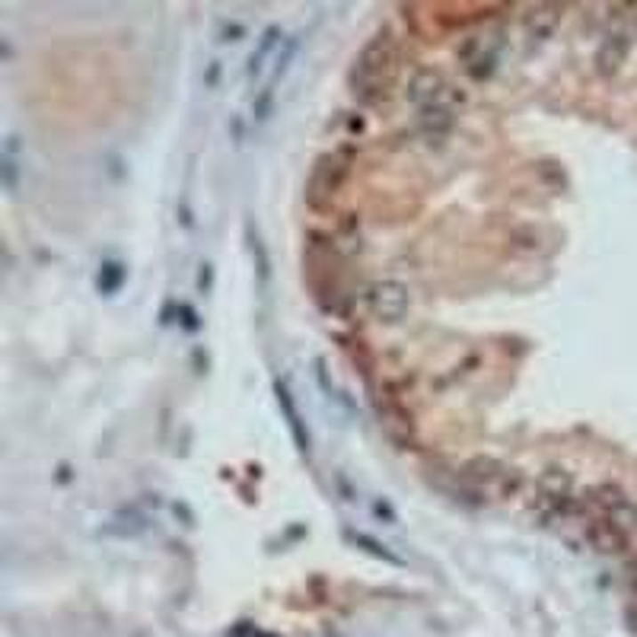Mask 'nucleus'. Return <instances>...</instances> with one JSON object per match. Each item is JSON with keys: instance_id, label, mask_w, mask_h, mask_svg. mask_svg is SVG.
<instances>
[{"instance_id": "nucleus-1", "label": "nucleus", "mask_w": 637, "mask_h": 637, "mask_svg": "<svg viewBox=\"0 0 637 637\" xmlns=\"http://www.w3.org/2000/svg\"><path fill=\"white\" fill-rule=\"evenodd\" d=\"M408 99L417 106V112H421V125H424L431 137L447 134V131L453 128L459 106L465 102L463 93L456 90L447 77H443L440 70H433V68L415 70L411 86H408Z\"/></svg>"}, {"instance_id": "nucleus-2", "label": "nucleus", "mask_w": 637, "mask_h": 637, "mask_svg": "<svg viewBox=\"0 0 637 637\" xmlns=\"http://www.w3.org/2000/svg\"><path fill=\"white\" fill-rule=\"evenodd\" d=\"M392 77H395V42L392 32L380 29L357 54L354 70H351V90H354V96L360 102L373 106V102L389 96Z\"/></svg>"}, {"instance_id": "nucleus-3", "label": "nucleus", "mask_w": 637, "mask_h": 637, "mask_svg": "<svg viewBox=\"0 0 637 637\" xmlns=\"http://www.w3.org/2000/svg\"><path fill=\"white\" fill-rule=\"evenodd\" d=\"M351 153L348 150H332V153H322L316 159V166L310 173V182H306V201L310 207L322 211V207L332 205V198L342 191V185L348 182L351 175Z\"/></svg>"}, {"instance_id": "nucleus-4", "label": "nucleus", "mask_w": 637, "mask_h": 637, "mask_svg": "<svg viewBox=\"0 0 637 637\" xmlns=\"http://www.w3.org/2000/svg\"><path fill=\"white\" fill-rule=\"evenodd\" d=\"M367 306H370V312L380 322H402L405 318V312H408V306H411V294H408V287L405 284H399V281H380V284H373L370 287V294H367Z\"/></svg>"}, {"instance_id": "nucleus-5", "label": "nucleus", "mask_w": 637, "mask_h": 637, "mask_svg": "<svg viewBox=\"0 0 637 637\" xmlns=\"http://www.w3.org/2000/svg\"><path fill=\"white\" fill-rule=\"evenodd\" d=\"M497 52H501V42L491 36H469L459 48V61L469 70L472 80H485L494 74V64H497Z\"/></svg>"}, {"instance_id": "nucleus-6", "label": "nucleus", "mask_w": 637, "mask_h": 637, "mask_svg": "<svg viewBox=\"0 0 637 637\" xmlns=\"http://www.w3.org/2000/svg\"><path fill=\"white\" fill-rule=\"evenodd\" d=\"M564 20V4H539L523 16V32L529 38V45H542L554 36V29Z\"/></svg>"}, {"instance_id": "nucleus-7", "label": "nucleus", "mask_w": 637, "mask_h": 637, "mask_svg": "<svg viewBox=\"0 0 637 637\" xmlns=\"http://www.w3.org/2000/svg\"><path fill=\"white\" fill-rule=\"evenodd\" d=\"M596 504L606 513V520H612L615 526H622L625 532L637 529V504H631L618 488L602 485L596 488Z\"/></svg>"}, {"instance_id": "nucleus-8", "label": "nucleus", "mask_w": 637, "mask_h": 637, "mask_svg": "<svg viewBox=\"0 0 637 637\" xmlns=\"http://www.w3.org/2000/svg\"><path fill=\"white\" fill-rule=\"evenodd\" d=\"M586 539L602 554H622L625 548H628V532H625L622 526H615L612 520H606V516H602V520H593V523L586 526Z\"/></svg>"}, {"instance_id": "nucleus-9", "label": "nucleus", "mask_w": 637, "mask_h": 637, "mask_svg": "<svg viewBox=\"0 0 637 637\" xmlns=\"http://www.w3.org/2000/svg\"><path fill=\"white\" fill-rule=\"evenodd\" d=\"M628 52H631V38L625 32H615V36H606V42L600 45L596 52V70L602 77H615L622 70V64L628 61Z\"/></svg>"}, {"instance_id": "nucleus-10", "label": "nucleus", "mask_w": 637, "mask_h": 637, "mask_svg": "<svg viewBox=\"0 0 637 637\" xmlns=\"http://www.w3.org/2000/svg\"><path fill=\"white\" fill-rule=\"evenodd\" d=\"M274 392H278V405L284 408V415H287V424H290V433H294L296 447H300V453H310V431L303 427V417H300V411H296L294 399H290L287 386L284 383H278L274 386Z\"/></svg>"}, {"instance_id": "nucleus-11", "label": "nucleus", "mask_w": 637, "mask_h": 637, "mask_svg": "<svg viewBox=\"0 0 637 637\" xmlns=\"http://www.w3.org/2000/svg\"><path fill=\"white\" fill-rule=\"evenodd\" d=\"M274 42H278V29H268L265 36H262V45H258V52L249 58V74H258V70H262V61H265V54L274 48Z\"/></svg>"}]
</instances>
